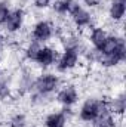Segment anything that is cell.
<instances>
[{
	"label": "cell",
	"mask_w": 126,
	"mask_h": 127,
	"mask_svg": "<svg viewBox=\"0 0 126 127\" xmlns=\"http://www.w3.org/2000/svg\"><path fill=\"white\" fill-rule=\"evenodd\" d=\"M68 15L71 18V22L76 28H92V12H89L85 6H82L77 0L70 1Z\"/></svg>",
	"instance_id": "6da1fadb"
},
{
	"label": "cell",
	"mask_w": 126,
	"mask_h": 127,
	"mask_svg": "<svg viewBox=\"0 0 126 127\" xmlns=\"http://www.w3.org/2000/svg\"><path fill=\"white\" fill-rule=\"evenodd\" d=\"M10 10H12V9H10L9 1H7V0H0V22L7 16V13H9Z\"/></svg>",
	"instance_id": "5bb4252c"
},
{
	"label": "cell",
	"mask_w": 126,
	"mask_h": 127,
	"mask_svg": "<svg viewBox=\"0 0 126 127\" xmlns=\"http://www.w3.org/2000/svg\"><path fill=\"white\" fill-rule=\"evenodd\" d=\"M117 118L119 117L111 114L110 109L107 108L102 112H99L96 115V118H94L91 123H92V127H117V123L122 121V118H120V121H117Z\"/></svg>",
	"instance_id": "30bf717a"
},
{
	"label": "cell",
	"mask_w": 126,
	"mask_h": 127,
	"mask_svg": "<svg viewBox=\"0 0 126 127\" xmlns=\"http://www.w3.org/2000/svg\"><path fill=\"white\" fill-rule=\"evenodd\" d=\"M67 126V112L61 109L58 112H51L45 118V127H65Z\"/></svg>",
	"instance_id": "7c38bea8"
},
{
	"label": "cell",
	"mask_w": 126,
	"mask_h": 127,
	"mask_svg": "<svg viewBox=\"0 0 126 127\" xmlns=\"http://www.w3.org/2000/svg\"><path fill=\"white\" fill-rule=\"evenodd\" d=\"M52 1H54V0H33V4H34V7H37V9H46V7L51 6Z\"/></svg>",
	"instance_id": "2e32d148"
},
{
	"label": "cell",
	"mask_w": 126,
	"mask_h": 127,
	"mask_svg": "<svg viewBox=\"0 0 126 127\" xmlns=\"http://www.w3.org/2000/svg\"><path fill=\"white\" fill-rule=\"evenodd\" d=\"M107 35H108V31L104 27H92L89 30V41L94 46L95 50H99L101 49V46L105 41Z\"/></svg>",
	"instance_id": "8fae6325"
},
{
	"label": "cell",
	"mask_w": 126,
	"mask_h": 127,
	"mask_svg": "<svg viewBox=\"0 0 126 127\" xmlns=\"http://www.w3.org/2000/svg\"><path fill=\"white\" fill-rule=\"evenodd\" d=\"M3 43H4V35L0 32V47H1V44H3Z\"/></svg>",
	"instance_id": "e0dca14e"
},
{
	"label": "cell",
	"mask_w": 126,
	"mask_h": 127,
	"mask_svg": "<svg viewBox=\"0 0 126 127\" xmlns=\"http://www.w3.org/2000/svg\"><path fill=\"white\" fill-rule=\"evenodd\" d=\"M24 21H25L24 9H21V7L12 9L7 13V16L0 22V30L6 34H16V32L21 31Z\"/></svg>",
	"instance_id": "5b68a950"
},
{
	"label": "cell",
	"mask_w": 126,
	"mask_h": 127,
	"mask_svg": "<svg viewBox=\"0 0 126 127\" xmlns=\"http://www.w3.org/2000/svg\"><path fill=\"white\" fill-rule=\"evenodd\" d=\"M79 90L74 84H68V86H64L63 89L57 93V100L65 106V108H70L73 106L77 100H79Z\"/></svg>",
	"instance_id": "ba28073f"
},
{
	"label": "cell",
	"mask_w": 126,
	"mask_h": 127,
	"mask_svg": "<svg viewBox=\"0 0 126 127\" xmlns=\"http://www.w3.org/2000/svg\"><path fill=\"white\" fill-rule=\"evenodd\" d=\"M126 10V0H111L108 4V19L113 22H122Z\"/></svg>",
	"instance_id": "9c48e42d"
},
{
	"label": "cell",
	"mask_w": 126,
	"mask_h": 127,
	"mask_svg": "<svg viewBox=\"0 0 126 127\" xmlns=\"http://www.w3.org/2000/svg\"><path fill=\"white\" fill-rule=\"evenodd\" d=\"M80 61V46H67L64 47L63 55L57 61V69L60 72H68L77 68Z\"/></svg>",
	"instance_id": "277c9868"
},
{
	"label": "cell",
	"mask_w": 126,
	"mask_h": 127,
	"mask_svg": "<svg viewBox=\"0 0 126 127\" xmlns=\"http://www.w3.org/2000/svg\"><path fill=\"white\" fill-rule=\"evenodd\" d=\"M10 95V86L6 80L0 78V99H6L7 96Z\"/></svg>",
	"instance_id": "9a60e30c"
},
{
	"label": "cell",
	"mask_w": 126,
	"mask_h": 127,
	"mask_svg": "<svg viewBox=\"0 0 126 127\" xmlns=\"http://www.w3.org/2000/svg\"><path fill=\"white\" fill-rule=\"evenodd\" d=\"M27 124H28L27 115L22 112H16L9 118V127H27Z\"/></svg>",
	"instance_id": "4fadbf2b"
},
{
	"label": "cell",
	"mask_w": 126,
	"mask_h": 127,
	"mask_svg": "<svg viewBox=\"0 0 126 127\" xmlns=\"http://www.w3.org/2000/svg\"><path fill=\"white\" fill-rule=\"evenodd\" d=\"M57 61H58V52H57V49L52 47V46L42 44L33 62H36L40 68H48V66L57 64Z\"/></svg>",
	"instance_id": "52a82bcc"
},
{
	"label": "cell",
	"mask_w": 126,
	"mask_h": 127,
	"mask_svg": "<svg viewBox=\"0 0 126 127\" xmlns=\"http://www.w3.org/2000/svg\"><path fill=\"white\" fill-rule=\"evenodd\" d=\"M60 84H61L60 77L57 74H52V72H43L36 80L31 81V87L36 92V95H43V96L54 93L60 87Z\"/></svg>",
	"instance_id": "7a4b0ae2"
},
{
	"label": "cell",
	"mask_w": 126,
	"mask_h": 127,
	"mask_svg": "<svg viewBox=\"0 0 126 127\" xmlns=\"http://www.w3.org/2000/svg\"><path fill=\"white\" fill-rule=\"evenodd\" d=\"M54 32H55V27H54V24H52L51 21H48V19H40V21H37V22L33 25L31 40L45 44L46 41H49V40L54 37Z\"/></svg>",
	"instance_id": "8992f818"
},
{
	"label": "cell",
	"mask_w": 126,
	"mask_h": 127,
	"mask_svg": "<svg viewBox=\"0 0 126 127\" xmlns=\"http://www.w3.org/2000/svg\"><path fill=\"white\" fill-rule=\"evenodd\" d=\"M107 99L102 97H88L83 105L80 106L79 111V118L83 123H91L99 112H102L104 109H107Z\"/></svg>",
	"instance_id": "3957f363"
}]
</instances>
